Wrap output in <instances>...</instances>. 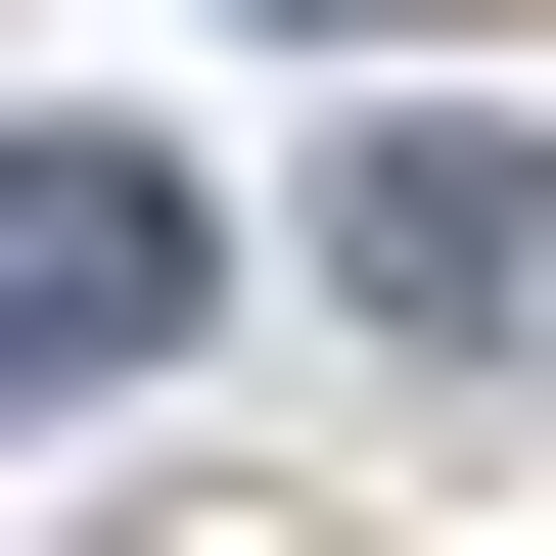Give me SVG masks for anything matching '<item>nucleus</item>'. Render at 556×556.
<instances>
[{
	"label": "nucleus",
	"instance_id": "obj_1",
	"mask_svg": "<svg viewBox=\"0 0 556 556\" xmlns=\"http://www.w3.org/2000/svg\"><path fill=\"white\" fill-rule=\"evenodd\" d=\"M325 278H371V325H556V139H510V93H417L371 186H325Z\"/></svg>",
	"mask_w": 556,
	"mask_h": 556
},
{
	"label": "nucleus",
	"instance_id": "obj_2",
	"mask_svg": "<svg viewBox=\"0 0 556 556\" xmlns=\"http://www.w3.org/2000/svg\"><path fill=\"white\" fill-rule=\"evenodd\" d=\"M0 325H47V417H93V371H186V186H139V139H47V232H0Z\"/></svg>",
	"mask_w": 556,
	"mask_h": 556
}]
</instances>
